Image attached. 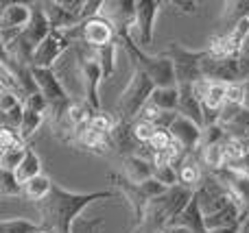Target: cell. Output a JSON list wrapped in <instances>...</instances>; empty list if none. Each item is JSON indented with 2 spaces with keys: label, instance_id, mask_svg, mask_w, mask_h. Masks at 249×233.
<instances>
[{
  "label": "cell",
  "instance_id": "4",
  "mask_svg": "<svg viewBox=\"0 0 249 233\" xmlns=\"http://www.w3.org/2000/svg\"><path fill=\"white\" fill-rule=\"evenodd\" d=\"M33 20V9L29 4H9L7 9H2L0 16V31H2L4 46H9V39H16L26 26Z\"/></svg>",
  "mask_w": 249,
  "mask_h": 233
},
{
  "label": "cell",
  "instance_id": "22",
  "mask_svg": "<svg viewBox=\"0 0 249 233\" xmlns=\"http://www.w3.org/2000/svg\"><path fill=\"white\" fill-rule=\"evenodd\" d=\"M149 146L153 148L155 153H166V151H171V146H173V135H171V131H168V129H158V133L153 135V140L149 142Z\"/></svg>",
  "mask_w": 249,
  "mask_h": 233
},
{
  "label": "cell",
  "instance_id": "30",
  "mask_svg": "<svg viewBox=\"0 0 249 233\" xmlns=\"http://www.w3.org/2000/svg\"><path fill=\"white\" fill-rule=\"evenodd\" d=\"M241 233H249V218H245V222H243V227H241Z\"/></svg>",
  "mask_w": 249,
  "mask_h": 233
},
{
  "label": "cell",
  "instance_id": "27",
  "mask_svg": "<svg viewBox=\"0 0 249 233\" xmlns=\"http://www.w3.org/2000/svg\"><path fill=\"white\" fill-rule=\"evenodd\" d=\"M20 142H22V138H18V133L11 126H2V131H0V148L2 151H9V148H13Z\"/></svg>",
  "mask_w": 249,
  "mask_h": 233
},
{
  "label": "cell",
  "instance_id": "13",
  "mask_svg": "<svg viewBox=\"0 0 249 233\" xmlns=\"http://www.w3.org/2000/svg\"><path fill=\"white\" fill-rule=\"evenodd\" d=\"M127 172L136 183H144L155 177V168H151V164H146L144 159H138V157L127 159Z\"/></svg>",
  "mask_w": 249,
  "mask_h": 233
},
{
  "label": "cell",
  "instance_id": "16",
  "mask_svg": "<svg viewBox=\"0 0 249 233\" xmlns=\"http://www.w3.org/2000/svg\"><path fill=\"white\" fill-rule=\"evenodd\" d=\"M42 118H44V113H39V111H35V109H29V107H24V120H22V126H20V138L24 140V138H29L31 133H33L35 129H37L39 124H42Z\"/></svg>",
  "mask_w": 249,
  "mask_h": 233
},
{
  "label": "cell",
  "instance_id": "7",
  "mask_svg": "<svg viewBox=\"0 0 249 233\" xmlns=\"http://www.w3.org/2000/svg\"><path fill=\"white\" fill-rule=\"evenodd\" d=\"M83 39L96 48L109 46L114 39V24L103 16L90 17L88 22H83Z\"/></svg>",
  "mask_w": 249,
  "mask_h": 233
},
{
  "label": "cell",
  "instance_id": "29",
  "mask_svg": "<svg viewBox=\"0 0 249 233\" xmlns=\"http://www.w3.org/2000/svg\"><path fill=\"white\" fill-rule=\"evenodd\" d=\"M168 233H193V231L186 229V227H168Z\"/></svg>",
  "mask_w": 249,
  "mask_h": 233
},
{
  "label": "cell",
  "instance_id": "18",
  "mask_svg": "<svg viewBox=\"0 0 249 233\" xmlns=\"http://www.w3.org/2000/svg\"><path fill=\"white\" fill-rule=\"evenodd\" d=\"M155 179L162 183L164 187H177V181H179V172L175 170V166L166 164V166H158L155 168Z\"/></svg>",
  "mask_w": 249,
  "mask_h": 233
},
{
  "label": "cell",
  "instance_id": "21",
  "mask_svg": "<svg viewBox=\"0 0 249 233\" xmlns=\"http://www.w3.org/2000/svg\"><path fill=\"white\" fill-rule=\"evenodd\" d=\"M179 181L184 183L186 187L197 186V183L201 181V170H199V166H195V164H190V161H186V164L181 166V170H179Z\"/></svg>",
  "mask_w": 249,
  "mask_h": 233
},
{
  "label": "cell",
  "instance_id": "2",
  "mask_svg": "<svg viewBox=\"0 0 249 233\" xmlns=\"http://www.w3.org/2000/svg\"><path fill=\"white\" fill-rule=\"evenodd\" d=\"M155 92V83L146 77L142 70H136L129 87L124 90L123 98L118 100V111H121L123 118H131L140 111V107L144 103H149L151 94Z\"/></svg>",
  "mask_w": 249,
  "mask_h": 233
},
{
  "label": "cell",
  "instance_id": "5",
  "mask_svg": "<svg viewBox=\"0 0 249 233\" xmlns=\"http://www.w3.org/2000/svg\"><path fill=\"white\" fill-rule=\"evenodd\" d=\"M66 46H68L66 35L61 33V31H53V33L37 46V50L33 52V57H31L33 68H48V65L66 50Z\"/></svg>",
  "mask_w": 249,
  "mask_h": 233
},
{
  "label": "cell",
  "instance_id": "25",
  "mask_svg": "<svg viewBox=\"0 0 249 233\" xmlns=\"http://www.w3.org/2000/svg\"><path fill=\"white\" fill-rule=\"evenodd\" d=\"M90 129L99 131V133H109L114 129V118L109 113H96V116L90 118Z\"/></svg>",
  "mask_w": 249,
  "mask_h": 233
},
{
  "label": "cell",
  "instance_id": "26",
  "mask_svg": "<svg viewBox=\"0 0 249 233\" xmlns=\"http://www.w3.org/2000/svg\"><path fill=\"white\" fill-rule=\"evenodd\" d=\"M245 103V87L241 83H230L228 85V105L241 107Z\"/></svg>",
  "mask_w": 249,
  "mask_h": 233
},
{
  "label": "cell",
  "instance_id": "3",
  "mask_svg": "<svg viewBox=\"0 0 249 233\" xmlns=\"http://www.w3.org/2000/svg\"><path fill=\"white\" fill-rule=\"evenodd\" d=\"M31 70H33L35 83H37L39 90H42V96L57 111V118H61L64 113H68V109L72 107V105H70V100H68V96H66L61 83L57 81V77L53 74V70L51 68H31Z\"/></svg>",
  "mask_w": 249,
  "mask_h": 233
},
{
  "label": "cell",
  "instance_id": "10",
  "mask_svg": "<svg viewBox=\"0 0 249 233\" xmlns=\"http://www.w3.org/2000/svg\"><path fill=\"white\" fill-rule=\"evenodd\" d=\"M83 68V77H86V90H88V100H90L92 107H99V98H96V85H99L101 77H103V70L96 57L92 59H83L81 63Z\"/></svg>",
  "mask_w": 249,
  "mask_h": 233
},
{
  "label": "cell",
  "instance_id": "23",
  "mask_svg": "<svg viewBox=\"0 0 249 233\" xmlns=\"http://www.w3.org/2000/svg\"><path fill=\"white\" fill-rule=\"evenodd\" d=\"M0 190H2V194H7V196L20 194L22 183L18 181L16 172H11V170H2V186H0Z\"/></svg>",
  "mask_w": 249,
  "mask_h": 233
},
{
  "label": "cell",
  "instance_id": "28",
  "mask_svg": "<svg viewBox=\"0 0 249 233\" xmlns=\"http://www.w3.org/2000/svg\"><path fill=\"white\" fill-rule=\"evenodd\" d=\"M18 96L13 94V92H7V90H2V96H0V109H2V113H9L11 109H16L18 107Z\"/></svg>",
  "mask_w": 249,
  "mask_h": 233
},
{
  "label": "cell",
  "instance_id": "15",
  "mask_svg": "<svg viewBox=\"0 0 249 233\" xmlns=\"http://www.w3.org/2000/svg\"><path fill=\"white\" fill-rule=\"evenodd\" d=\"M0 231L2 233H39L42 229L37 225H33V222L24 220V218H16V220H2Z\"/></svg>",
  "mask_w": 249,
  "mask_h": 233
},
{
  "label": "cell",
  "instance_id": "19",
  "mask_svg": "<svg viewBox=\"0 0 249 233\" xmlns=\"http://www.w3.org/2000/svg\"><path fill=\"white\" fill-rule=\"evenodd\" d=\"M114 52H116V46H114V44L99 48V55H96V59H99L101 70H103V78H107L109 74L114 72Z\"/></svg>",
  "mask_w": 249,
  "mask_h": 233
},
{
  "label": "cell",
  "instance_id": "17",
  "mask_svg": "<svg viewBox=\"0 0 249 233\" xmlns=\"http://www.w3.org/2000/svg\"><path fill=\"white\" fill-rule=\"evenodd\" d=\"M203 159L210 168H221L225 164V151L223 144H210V146H203Z\"/></svg>",
  "mask_w": 249,
  "mask_h": 233
},
{
  "label": "cell",
  "instance_id": "11",
  "mask_svg": "<svg viewBox=\"0 0 249 233\" xmlns=\"http://www.w3.org/2000/svg\"><path fill=\"white\" fill-rule=\"evenodd\" d=\"M39 170H42V166H39V157L35 155L33 151H26L24 161H22L16 170V177H18V181L24 186V183H29L31 179L39 177Z\"/></svg>",
  "mask_w": 249,
  "mask_h": 233
},
{
  "label": "cell",
  "instance_id": "9",
  "mask_svg": "<svg viewBox=\"0 0 249 233\" xmlns=\"http://www.w3.org/2000/svg\"><path fill=\"white\" fill-rule=\"evenodd\" d=\"M149 105L158 111L173 113L175 109H179V90L175 87H155V92L151 94Z\"/></svg>",
  "mask_w": 249,
  "mask_h": 233
},
{
  "label": "cell",
  "instance_id": "8",
  "mask_svg": "<svg viewBox=\"0 0 249 233\" xmlns=\"http://www.w3.org/2000/svg\"><path fill=\"white\" fill-rule=\"evenodd\" d=\"M158 11H160V2H149V0L136 2V26L140 29V42L142 44H151Z\"/></svg>",
  "mask_w": 249,
  "mask_h": 233
},
{
  "label": "cell",
  "instance_id": "31",
  "mask_svg": "<svg viewBox=\"0 0 249 233\" xmlns=\"http://www.w3.org/2000/svg\"><path fill=\"white\" fill-rule=\"evenodd\" d=\"M39 233H48V231H39Z\"/></svg>",
  "mask_w": 249,
  "mask_h": 233
},
{
  "label": "cell",
  "instance_id": "20",
  "mask_svg": "<svg viewBox=\"0 0 249 233\" xmlns=\"http://www.w3.org/2000/svg\"><path fill=\"white\" fill-rule=\"evenodd\" d=\"M223 151H225V161H232V164H236V161H241V159L247 157L245 144H241L238 140H230V142H225Z\"/></svg>",
  "mask_w": 249,
  "mask_h": 233
},
{
  "label": "cell",
  "instance_id": "1",
  "mask_svg": "<svg viewBox=\"0 0 249 233\" xmlns=\"http://www.w3.org/2000/svg\"><path fill=\"white\" fill-rule=\"evenodd\" d=\"M105 196H112V192H96V194H68L61 187L53 186V192L48 199H44L42 205V214L46 216V222L57 229L59 233H68L70 231V222L74 220L79 212L86 207L90 201L96 199H105Z\"/></svg>",
  "mask_w": 249,
  "mask_h": 233
},
{
  "label": "cell",
  "instance_id": "12",
  "mask_svg": "<svg viewBox=\"0 0 249 233\" xmlns=\"http://www.w3.org/2000/svg\"><path fill=\"white\" fill-rule=\"evenodd\" d=\"M53 192V183L48 177H44V174H39V177L31 179L29 183H24V194L29 196L31 201H44L48 199Z\"/></svg>",
  "mask_w": 249,
  "mask_h": 233
},
{
  "label": "cell",
  "instance_id": "6",
  "mask_svg": "<svg viewBox=\"0 0 249 233\" xmlns=\"http://www.w3.org/2000/svg\"><path fill=\"white\" fill-rule=\"evenodd\" d=\"M168 131H171L173 140H175L186 153L193 151V148L199 144V140H201V126H199L197 122H193L190 118L179 116V113H177L175 122L171 124Z\"/></svg>",
  "mask_w": 249,
  "mask_h": 233
},
{
  "label": "cell",
  "instance_id": "24",
  "mask_svg": "<svg viewBox=\"0 0 249 233\" xmlns=\"http://www.w3.org/2000/svg\"><path fill=\"white\" fill-rule=\"evenodd\" d=\"M155 133H158V126H155L153 122H149V120H140L136 126H133V138L140 140V142L149 144L151 140H153Z\"/></svg>",
  "mask_w": 249,
  "mask_h": 233
},
{
  "label": "cell",
  "instance_id": "14",
  "mask_svg": "<svg viewBox=\"0 0 249 233\" xmlns=\"http://www.w3.org/2000/svg\"><path fill=\"white\" fill-rule=\"evenodd\" d=\"M26 151H29V148H24V142L16 144V146L9 148V151H2V155H0V166H2V170H11V172H16L18 166L24 161Z\"/></svg>",
  "mask_w": 249,
  "mask_h": 233
}]
</instances>
